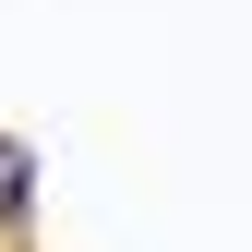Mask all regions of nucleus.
<instances>
[{"label": "nucleus", "mask_w": 252, "mask_h": 252, "mask_svg": "<svg viewBox=\"0 0 252 252\" xmlns=\"http://www.w3.org/2000/svg\"><path fill=\"white\" fill-rule=\"evenodd\" d=\"M0 168H12V156H0Z\"/></svg>", "instance_id": "nucleus-1"}]
</instances>
